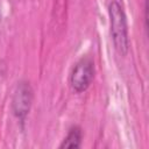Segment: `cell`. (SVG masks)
Wrapping results in <instances>:
<instances>
[{
	"instance_id": "1",
	"label": "cell",
	"mask_w": 149,
	"mask_h": 149,
	"mask_svg": "<svg viewBox=\"0 0 149 149\" xmlns=\"http://www.w3.org/2000/svg\"><path fill=\"white\" fill-rule=\"evenodd\" d=\"M111 19V35L115 49L119 54L125 55L128 50V30L126 15L118 1H112L108 7Z\"/></svg>"
},
{
	"instance_id": "2",
	"label": "cell",
	"mask_w": 149,
	"mask_h": 149,
	"mask_svg": "<svg viewBox=\"0 0 149 149\" xmlns=\"http://www.w3.org/2000/svg\"><path fill=\"white\" fill-rule=\"evenodd\" d=\"M94 77V65L90 58H81L73 68L70 74L71 87L80 93L87 90Z\"/></svg>"
},
{
	"instance_id": "3",
	"label": "cell",
	"mask_w": 149,
	"mask_h": 149,
	"mask_svg": "<svg viewBox=\"0 0 149 149\" xmlns=\"http://www.w3.org/2000/svg\"><path fill=\"white\" fill-rule=\"evenodd\" d=\"M33 100V91L28 83H20L14 92L13 97V112L15 116L23 120L29 113Z\"/></svg>"
},
{
	"instance_id": "4",
	"label": "cell",
	"mask_w": 149,
	"mask_h": 149,
	"mask_svg": "<svg viewBox=\"0 0 149 149\" xmlns=\"http://www.w3.org/2000/svg\"><path fill=\"white\" fill-rule=\"evenodd\" d=\"M81 143V130L79 127H72L70 129V132L68 133L66 137L63 140V142L61 143L59 148L64 149V148H79Z\"/></svg>"
}]
</instances>
